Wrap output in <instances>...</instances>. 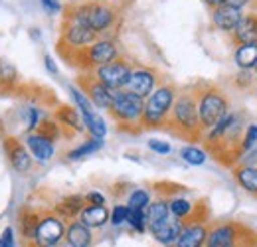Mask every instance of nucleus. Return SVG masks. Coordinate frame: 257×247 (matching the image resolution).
Masks as SVG:
<instances>
[{"mask_svg":"<svg viewBox=\"0 0 257 247\" xmlns=\"http://www.w3.org/2000/svg\"><path fill=\"white\" fill-rule=\"evenodd\" d=\"M245 115L243 113H227L224 119L210 131L202 135V143L206 153L214 156L220 164L233 168L241 160V139L245 131Z\"/></svg>","mask_w":257,"mask_h":247,"instance_id":"1","label":"nucleus"},{"mask_svg":"<svg viewBox=\"0 0 257 247\" xmlns=\"http://www.w3.org/2000/svg\"><path fill=\"white\" fill-rule=\"evenodd\" d=\"M166 131H170L172 135L180 137V139H188V141H202V125H200V117H198V101L194 89H182L176 93L172 111L168 115L166 121Z\"/></svg>","mask_w":257,"mask_h":247,"instance_id":"2","label":"nucleus"},{"mask_svg":"<svg viewBox=\"0 0 257 247\" xmlns=\"http://www.w3.org/2000/svg\"><path fill=\"white\" fill-rule=\"evenodd\" d=\"M64 18L75 20L87 28L95 32L101 38L103 34H109L117 26L119 22V8L111 6V4H103V2H81V4H73L64 12Z\"/></svg>","mask_w":257,"mask_h":247,"instance_id":"3","label":"nucleus"},{"mask_svg":"<svg viewBox=\"0 0 257 247\" xmlns=\"http://www.w3.org/2000/svg\"><path fill=\"white\" fill-rule=\"evenodd\" d=\"M194 95L198 101V117L204 133L216 127L229 113V97L222 87L212 83H202L194 87Z\"/></svg>","mask_w":257,"mask_h":247,"instance_id":"4","label":"nucleus"},{"mask_svg":"<svg viewBox=\"0 0 257 247\" xmlns=\"http://www.w3.org/2000/svg\"><path fill=\"white\" fill-rule=\"evenodd\" d=\"M204 247H257V231L239 221H218L210 225Z\"/></svg>","mask_w":257,"mask_h":247,"instance_id":"5","label":"nucleus"},{"mask_svg":"<svg viewBox=\"0 0 257 247\" xmlns=\"http://www.w3.org/2000/svg\"><path fill=\"white\" fill-rule=\"evenodd\" d=\"M143 111H145V99L121 89V91H117L115 99H113L109 115L121 131L139 133V131H143V125H141Z\"/></svg>","mask_w":257,"mask_h":247,"instance_id":"6","label":"nucleus"},{"mask_svg":"<svg viewBox=\"0 0 257 247\" xmlns=\"http://www.w3.org/2000/svg\"><path fill=\"white\" fill-rule=\"evenodd\" d=\"M176 99V89L170 83H161L155 91L145 99V111H143V129H164L168 115L172 111Z\"/></svg>","mask_w":257,"mask_h":247,"instance_id":"7","label":"nucleus"},{"mask_svg":"<svg viewBox=\"0 0 257 247\" xmlns=\"http://www.w3.org/2000/svg\"><path fill=\"white\" fill-rule=\"evenodd\" d=\"M71 58H75V60L73 62L69 60V62L75 67H79L81 71H93L105 63H111L117 58H121V52H119V46L113 38H99L91 46L75 52Z\"/></svg>","mask_w":257,"mask_h":247,"instance_id":"8","label":"nucleus"},{"mask_svg":"<svg viewBox=\"0 0 257 247\" xmlns=\"http://www.w3.org/2000/svg\"><path fill=\"white\" fill-rule=\"evenodd\" d=\"M99 40L95 32L75 20H69V18H64L62 22V36H60V44H58V50L65 56V60L69 62L71 56L87 46H91L93 42Z\"/></svg>","mask_w":257,"mask_h":247,"instance_id":"9","label":"nucleus"},{"mask_svg":"<svg viewBox=\"0 0 257 247\" xmlns=\"http://www.w3.org/2000/svg\"><path fill=\"white\" fill-rule=\"evenodd\" d=\"M65 227H67V221H64L56 212L52 210L42 212L34 241L26 247H60L64 243Z\"/></svg>","mask_w":257,"mask_h":247,"instance_id":"10","label":"nucleus"},{"mask_svg":"<svg viewBox=\"0 0 257 247\" xmlns=\"http://www.w3.org/2000/svg\"><path fill=\"white\" fill-rule=\"evenodd\" d=\"M69 95H71V99L75 103V109L79 111V115L83 119L85 131L91 137H95V139H105V135H107V123H105V119L95 111V107L87 99V95L81 91L77 85H71L69 87Z\"/></svg>","mask_w":257,"mask_h":247,"instance_id":"11","label":"nucleus"},{"mask_svg":"<svg viewBox=\"0 0 257 247\" xmlns=\"http://www.w3.org/2000/svg\"><path fill=\"white\" fill-rule=\"evenodd\" d=\"M133 67H135V65L121 56V58H117L115 62L105 63V65L93 69L91 73L95 75L105 87H109V89H113V91H121V89H125V85H127Z\"/></svg>","mask_w":257,"mask_h":247,"instance_id":"12","label":"nucleus"},{"mask_svg":"<svg viewBox=\"0 0 257 247\" xmlns=\"http://www.w3.org/2000/svg\"><path fill=\"white\" fill-rule=\"evenodd\" d=\"M77 87L87 95V99L93 103L95 109H105V111L111 109L113 99H115V95H117V91L105 87L91 71H85V73H81V75L77 77Z\"/></svg>","mask_w":257,"mask_h":247,"instance_id":"13","label":"nucleus"},{"mask_svg":"<svg viewBox=\"0 0 257 247\" xmlns=\"http://www.w3.org/2000/svg\"><path fill=\"white\" fill-rule=\"evenodd\" d=\"M159 85H161V75L157 69L147 67V65H135L125 85V91L133 93L141 99H147Z\"/></svg>","mask_w":257,"mask_h":247,"instance_id":"14","label":"nucleus"},{"mask_svg":"<svg viewBox=\"0 0 257 247\" xmlns=\"http://www.w3.org/2000/svg\"><path fill=\"white\" fill-rule=\"evenodd\" d=\"M2 149H4V155L8 158L10 166L18 172V174H28L32 170L34 158L28 153L26 145L18 139V137H4L2 141Z\"/></svg>","mask_w":257,"mask_h":247,"instance_id":"15","label":"nucleus"},{"mask_svg":"<svg viewBox=\"0 0 257 247\" xmlns=\"http://www.w3.org/2000/svg\"><path fill=\"white\" fill-rule=\"evenodd\" d=\"M208 231H210V223L204 219H188L182 225L180 237L174 247H204L208 239Z\"/></svg>","mask_w":257,"mask_h":247,"instance_id":"16","label":"nucleus"},{"mask_svg":"<svg viewBox=\"0 0 257 247\" xmlns=\"http://www.w3.org/2000/svg\"><path fill=\"white\" fill-rule=\"evenodd\" d=\"M182 225L184 221L176 219V217L170 214V217H166L164 221L149 227V233L153 235V239L157 243H161L162 247H174L178 237H180V231H182Z\"/></svg>","mask_w":257,"mask_h":247,"instance_id":"17","label":"nucleus"},{"mask_svg":"<svg viewBox=\"0 0 257 247\" xmlns=\"http://www.w3.org/2000/svg\"><path fill=\"white\" fill-rule=\"evenodd\" d=\"M24 145H26V149L32 155L34 160H38V162H48V160H52L54 155H56V143L50 141V139H46L44 135H40L36 131L28 133L24 137Z\"/></svg>","mask_w":257,"mask_h":247,"instance_id":"18","label":"nucleus"},{"mask_svg":"<svg viewBox=\"0 0 257 247\" xmlns=\"http://www.w3.org/2000/svg\"><path fill=\"white\" fill-rule=\"evenodd\" d=\"M93 243H95L93 229H89L87 225H83L79 219L67 221L65 237H64L65 247H93Z\"/></svg>","mask_w":257,"mask_h":247,"instance_id":"19","label":"nucleus"},{"mask_svg":"<svg viewBox=\"0 0 257 247\" xmlns=\"http://www.w3.org/2000/svg\"><path fill=\"white\" fill-rule=\"evenodd\" d=\"M243 14H245L243 10L224 4V6L212 8V24H214L216 30L231 34V32L235 30V26L239 24V20H241Z\"/></svg>","mask_w":257,"mask_h":247,"instance_id":"20","label":"nucleus"},{"mask_svg":"<svg viewBox=\"0 0 257 247\" xmlns=\"http://www.w3.org/2000/svg\"><path fill=\"white\" fill-rule=\"evenodd\" d=\"M231 40L235 46L257 44V12H247L241 16L239 24L231 32Z\"/></svg>","mask_w":257,"mask_h":247,"instance_id":"21","label":"nucleus"},{"mask_svg":"<svg viewBox=\"0 0 257 247\" xmlns=\"http://www.w3.org/2000/svg\"><path fill=\"white\" fill-rule=\"evenodd\" d=\"M85 206H87L85 194H69V196H64L62 200H58V204L52 208V212H56L64 221H73L79 217Z\"/></svg>","mask_w":257,"mask_h":247,"instance_id":"22","label":"nucleus"},{"mask_svg":"<svg viewBox=\"0 0 257 247\" xmlns=\"http://www.w3.org/2000/svg\"><path fill=\"white\" fill-rule=\"evenodd\" d=\"M54 119L58 121V125L62 127L64 133H69V135H75V133H83L85 131V125H83V119L79 115V111L71 105H60L54 113Z\"/></svg>","mask_w":257,"mask_h":247,"instance_id":"23","label":"nucleus"},{"mask_svg":"<svg viewBox=\"0 0 257 247\" xmlns=\"http://www.w3.org/2000/svg\"><path fill=\"white\" fill-rule=\"evenodd\" d=\"M109 217H111V210L107 206H85L79 214V221L83 225H87L89 229H101L109 223Z\"/></svg>","mask_w":257,"mask_h":247,"instance_id":"24","label":"nucleus"},{"mask_svg":"<svg viewBox=\"0 0 257 247\" xmlns=\"http://www.w3.org/2000/svg\"><path fill=\"white\" fill-rule=\"evenodd\" d=\"M231 174L241 190L257 198V166H247V164H235L231 168Z\"/></svg>","mask_w":257,"mask_h":247,"instance_id":"25","label":"nucleus"},{"mask_svg":"<svg viewBox=\"0 0 257 247\" xmlns=\"http://www.w3.org/2000/svg\"><path fill=\"white\" fill-rule=\"evenodd\" d=\"M40 216H42V212H36V210H24V212L18 216V233H20L24 245H30L34 241Z\"/></svg>","mask_w":257,"mask_h":247,"instance_id":"26","label":"nucleus"},{"mask_svg":"<svg viewBox=\"0 0 257 247\" xmlns=\"http://www.w3.org/2000/svg\"><path fill=\"white\" fill-rule=\"evenodd\" d=\"M168 210H170V214L176 219L186 221V219L192 217L194 210H196V204H194L192 200H188L186 196L172 194V196H168Z\"/></svg>","mask_w":257,"mask_h":247,"instance_id":"27","label":"nucleus"},{"mask_svg":"<svg viewBox=\"0 0 257 247\" xmlns=\"http://www.w3.org/2000/svg\"><path fill=\"white\" fill-rule=\"evenodd\" d=\"M145 214H147V223H149V227H153V225L164 221L166 217H170L168 196H159V198H155V200L151 202V206L145 210Z\"/></svg>","mask_w":257,"mask_h":247,"instance_id":"28","label":"nucleus"},{"mask_svg":"<svg viewBox=\"0 0 257 247\" xmlns=\"http://www.w3.org/2000/svg\"><path fill=\"white\" fill-rule=\"evenodd\" d=\"M233 62L239 69H255L257 65V44L237 46L233 52Z\"/></svg>","mask_w":257,"mask_h":247,"instance_id":"29","label":"nucleus"},{"mask_svg":"<svg viewBox=\"0 0 257 247\" xmlns=\"http://www.w3.org/2000/svg\"><path fill=\"white\" fill-rule=\"evenodd\" d=\"M103 145H105V141L103 139H95V137H89L87 141H83L79 147H75V149H71L65 158L67 160H81V158H85V156L93 155V153H99L101 149H103Z\"/></svg>","mask_w":257,"mask_h":247,"instance_id":"30","label":"nucleus"},{"mask_svg":"<svg viewBox=\"0 0 257 247\" xmlns=\"http://www.w3.org/2000/svg\"><path fill=\"white\" fill-rule=\"evenodd\" d=\"M20 119H22V127H24V131H26V135L28 133H34L40 123L44 121V113H42V109L40 107H36V105H26L22 111H20Z\"/></svg>","mask_w":257,"mask_h":247,"instance_id":"31","label":"nucleus"},{"mask_svg":"<svg viewBox=\"0 0 257 247\" xmlns=\"http://www.w3.org/2000/svg\"><path fill=\"white\" fill-rule=\"evenodd\" d=\"M180 158L190 164V166H202L206 160H208V153L204 147H198V145H186L180 149Z\"/></svg>","mask_w":257,"mask_h":247,"instance_id":"32","label":"nucleus"},{"mask_svg":"<svg viewBox=\"0 0 257 247\" xmlns=\"http://www.w3.org/2000/svg\"><path fill=\"white\" fill-rule=\"evenodd\" d=\"M151 202H153V196L147 188H135L127 196L128 210H147L151 206Z\"/></svg>","mask_w":257,"mask_h":247,"instance_id":"33","label":"nucleus"},{"mask_svg":"<svg viewBox=\"0 0 257 247\" xmlns=\"http://www.w3.org/2000/svg\"><path fill=\"white\" fill-rule=\"evenodd\" d=\"M36 133H40V135H44L46 139H50V141H58L62 135H64V131H62V127L58 125V121L56 119H44L42 123H40V127L36 129Z\"/></svg>","mask_w":257,"mask_h":247,"instance_id":"34","label":"nucleus"},{"mask_svg":"<svg viewBox=\"0 0 257 247\" xmlns=\"http://www.w3.org/2000/svg\"><path fill=\"white\" fill-rule=\"evenodd\" d=\"M127 225L135 233H145V231H149V223H147V214H145V210H131Z\"/></svg>","mask_w":257,"mask_h":247,"instance_id":"35","label":"nucleus"},{"mask_svg":"<svg viewBox=\"0 0 257 247\" xmlns=\"http://www.w3.org/2000/svg\"><path fill=\"white\" fill-rule=\"evenodd\" d=\"M128 214H131V210H128L127 204H117V206L111 210L109 223H111L113 227H121V225H125V223H127Z\"/></svg>","mask_w":257,"mask_h":247,"instance_id":"36","label":"nucleus"},{"mask_svg":"<svg viewBox=\"0 0 257 247\" xmlns=\"http://www.w3.org/2000/svg\"><path fill=\"white\" fill-rule=\"evenodd\" d=\"M257 145V123H249L243 131V139H241V153L245 155L247 151H251Z\"/></svg>","mask_w":257,"mask_h":247,"instance_id":"37","label":"nucleus"},{"mask_svg":"<svg viewBox=\"0 0 257 247\" xmlns=\"http://www.w3.org/2000/svg\"><path fill=\"white\" fill-rule=\"evenodd\" d=\"M253 81H255V73L251 69H239V73L233 77V85L237 89H241V91L249 89L253 85Z\"/></svg>","mask_w":257,"mask_h":247,"instance_id":"38","label":"nucleus"},{"mask_svg":"<svg viewBox=\"0 0 257 247\" xmlns=\"http://www.w3.org/2000/svg\"><path fill=\"white\" fill-rule=\"evenodd\" d=\"M147 147L153 151V153H157V155H170L172 153V147H170V143H166V141H161V139H149L147 141Z\"/></svg>","mask_w":257,"mask_h":247,"instance_id":"39","label":"nucleus"},{"mask_svg":"<svg viewBox=\"0 0 257 247\" xmlns=\"http://www.w3.org/2000/svg\"><path fill=\"white\" fill-rule=\"evenodd\" d=\"M0 247H18L16 241V229L6 225L2 231H0Z\"/></svg>","mask_w":257,"mask_h":247,"instance_id":"40","label":"nucleus"},{"mask_svg":"<svg viewBox=\"0 0 257 247\" xmlns=\"http://www.w3.org/2000/svg\"><path fill=\"white\" fill-rule=\"evenodd\" d=\"M14 79H16V69L12 65H8V63L0 62V83L2 85H10V83H14Z\"/></svg>","mask_w":257,"mask_h":247,"instance_id":"41","label":"nucleus"},{"mask_svg":"<svg viewBox=\"0 0 257 247\" xmlns=\"http://www.w3.org/2000/svg\"><path fill=\"white\" fill-rule=\"evenodd\" d=\"M85 202L89 206H107V196L103 192H97V190H91L85 194Z\"/></svg>","mask_w":257,"mask_h":247,"instance_id":"42","label":"nucleus"},{"mask_svg":"<svg viewBox=\"0 0 257 247\" xmlns=\"http://www.w3.org/2000/svg\"><path fill=\"white\" fill-rule=\"evenodd\" d=\"M42 2V6L48 10V12H62V2L60 0H40Z\"/></svg>","mask_w":257,"mask_h":247,"instance_id":"43","label":"nucleus"},{"mask_svg":"<svg viewBox=\"0 0 257 247\" xmlns=\"http://www.w3.org/2000/svg\"><path fill=\"white\" fill-rule=\"evenodd\" d=\"M44 65H46V69H48L52 75H58V65H56L52 56H44Z\"/></svg>","mask_w":257,"mask_h":247,"instance_id":"44","label":"nucleus"},{"mask_svg":"<svg viewBox=\"0 0 257 247\" xmlns=\"http://www.w3.org/2000/svg\"><path fill=\"white\" fill-rule=\"evenodd\" d=\"M253 0H227V6H233V8H239V10H243L245 6H249Z\"/></svg>","mask_w":257,"mask_h":247,"instance_id":"45","label":"nucleus"},{"mask_svg":"<svg viewBox=\"0 0 257 247\" xmlns=\"http://www.w3.org/2000/svg\"><path fill=\"white\" fill-rule=\"evenodd\" d=\"M210 8H218V6H224V4H227V0H204Z\"/></svg>","mask_w":257,"mask_h":247,"instance_id":"46","label":"nucleus"},{"mask_svg":"<svg viewBox=\"0 0 257 247\" xmlns=\"http://www.w3.org/2000/svg\"><path fill=\"white\" fill-rule=\"evenodd\" d=\"M91 2H103V4H109V2H113V0H91Z\"/></svg>","mask_w":257,"mask_h":247,"instance_id":"47","label":"nucleus"},{"mask_svg":"<svg viewBox=\"0 0 257 247\" xmlns=\"http://www.w3.org/2000/svg\"><path fill=\"white\" fill-rule=\"evenodd\" d=\"M253 73H255V79H257V65H255V69H253Z\"/></svg>","mask_w":257,"mask_h":247,"instance_id":"48","label":"nucleus"}]
</instances>
